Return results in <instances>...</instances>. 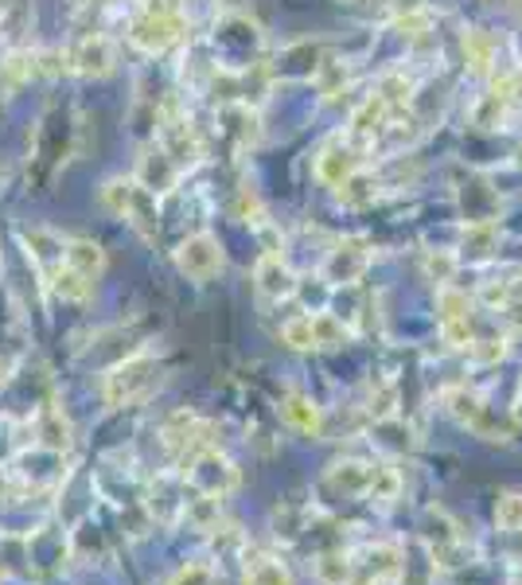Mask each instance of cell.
<instances>
[{"mask_svg": "<svg viewBox=\"0 0 522 585\" xmlns=\"http://www.w3.org/2000/svg\"><path fill=\"white\" fill-rule=\"evenodd\" d=\"M183 32H188V20H183L175 0H144L133 24H129V40L141 51H149V56L175 48L183 40Z\"/></svg>", "mask_w": 522, "mask_h": 585, "instance_id": "cell-1", "label": "cell"}, {"mask_svg": "<svg viewBox=\"0 0 522 585\" xmlns=\"http://www.w3.org/2000/svg\"><path fill=\"white\" fill-rule=\"evenodd\" d=\"M160 387V364L149 351H137V356L121 359L110 375L102 379V398L106 406H129L149 398Z\"/></svg>", "mask_w": 522, "mask_h": 585, "instance_id": "cell-2", "label": "cell"}, {"mask_svg": "<svg viewBox=\"0 0 522 585\" xmlns=\"http://www.w3.org/2000/svg\"><path fill=\"white\" fill-rule=\"evenodd\" d=\"M183 476H188V484L199 492V496H211V499H222L238 488L234 460L219 449H203L195 460H191V468H183Z\"/></svg>", "mask_w": 522, "mask_h": 585, "instance_id": "cell-3", "label": "cell"}, {"mask_svg": "<svg viewBox=\"0 0 522 585\" xmlns=\"http://www.w3.org/2000/svg\"><path fill=\"white\" fill-rule=\"evenodd\" d=\"M222 246L211 235H191L188 242H180L175 250V266L191 281H211L214 274H222Z\"/></svg>", "mask_w": 522, "mask_h": 585, "instance_id": "cell-4", "label": "cell"}, {"mask_svg": "<svg viewBox=\"0 0 522 585\" xmlns=\"http://www.w3.org/2000/svg\"><path fill=\"white\" fill-rule=\"evenodd\" d=\"M253 289L265 297V301H285L297 289V274L289 269V261L278 250H265L253 266Z\"/></svg>", "mask_w": 522, "mask_h": 585, "instance_id": "cell-5", "label": "cell"}, {"mask_svg": "<svg viewBox=\"0 0 522 585\" xmlns=\"http://www.w3.org/2000/svg\"><path fill=\"white\" fill-rule=\"evenodd\" d=\"M367 266H371V250H367V242L348 238V242H340L332 254H328L324 274H328V281H335V285H351L367 274Z\"/></svg>", "mask_w": 522, "mask_h": 585, "instance_id": "cell-6", "label": "cell"}, {"mask_svg": "<svg viewBox=\"0 0 522 585\" xmlns=\"http://www.w3.org/2000/svg\"><path fill=\"white\" fill-rule=\"evenodd\" d=\"M359 145L348 141V145H328L324 152L317 157V176L324 184H332V188H340L343 180H351V176L359 172V165H363V157H359Z\"/></svg>", "mask_w": 522, "mask_h": 585, "instance_id": "cell-7", "label": "cell"}, {"mask_svg": "<svg viewBox=\"0 0 522 585\" xmlns=\"http://www.w3.org/2000/svg\"><path fill=\"white\" fill-rule=\"evenodd\" d=\"M71 56V71L74 75H87V79H102V75L113 71V43L106 36H87Z\"/></svg>", "mask_w": 522, "mask_h": 585, "instance_id": "cell-8", "label": "cell"}, {"mask_svg": "<svg viewBox=\"0 0 522 585\" xmlns=\"http://www.w3.org/2000/svg\"><path fill=\"white\" fill-rule=\"evenodd\" d=\"M20 242L28 246V258L40 266L43 277H51L67 261V242L59 235H51V230H43V227L24 230V235H20Z\"/></svg>", "mask_w": 522, "mask_h": 585, "instance_id": "cell-9", "label": "cell"}, {"mask_svg": "<svg viewBox=\"0 0 522 585\" xmlns=\"http://www.w3.org/2000/svg\"><path fill=\"white\" fill-rule=\"evenodd\" d=\"M175 176H180V165H175L164 149H149L141 157V168H137V184H141L144 191H152V196L172 188Z\"/></svg>", "mask_w": 522, "mask_h": 585, "instance_id": "cell-10", "label": "cell"}, {"mask_svg": "<svg viewBox=\"0 0 522 585\" xmlns=\"http://www.w3.org/2000/svg\"><path fill=\"white\" fill-rule=\"evenodd\" d=\"M281 414H285L289 426L301 429V434H309V437L324 434V414H320V406L312 403L309 395H301V390H289L285 403H281Z\"/></svg>", "mask_w": 522, "mask_h": 585, "instance_id": "cell-11", "label": "cell"}, {"mask_svg": "<svg viewBox=\"0 0 522 585\" xmlns=\"http://www.w3.org/2000/svg\"><path fill=\"white\" fill-rule=\"evenodd\" d=\"M371 476H374V465H363V460H343V465L328 468V484L340 488L343 496H367Z\"/></svg>", "mask_w": 522, "mask_h": 585, "instance_id": "cell-12", "label": "cell"}, {"mask_svg": "<svg viewBox=\"0 0 522 585\" xmlns=\"http://www.w3.org/2000/svg\"><path fill=\"white\" fill-rule=\"evenodd\" d=\"M48 285H51V292H56L59 301H71V305L87 301L90 292H94V281H90L87 274H79V269H71L67 261L48 277Z\"/></svg>", "mask_w": 522, "mask_h": 585, "instance_id": "cell-13", "label": "cell"}, {"mask_svg": "<svg viewBox=\"0 0 522 585\" xmlns=\"http://www.w3.org/2000/svg\"><path fill=\"white\" fill-rule=\"evenodd\" d=\"M36 437H40L43 449L63 453L67 445H71V422H67V414L56 410V406H51V410H43L40 422H36Z\"/></svg>", "mask_w": 522, "mask_h": 585, "instance_id": "cell-14", "label": "cell"}, {"mask_svg": "<svg viewBox=\"0 0 522 585\" xmlns=\"http://www.w3.org/2000/svg\"><path fill=\"white\" fill-rule=\"evenodd\" d=\"M67 266L79 269V274H87L90 281H98L106 269V254L98 242H87V238H74V242H67Z\"/></svg>", "mask_w": 522, "mask_h": 585, "instance_id": "cell-15", "label": "cell"}, {"mask_svg": "<svg viewBox=\"0 0 522 585\" xmlns=\"http://www.w3.org/2000/svg\"><path fill=\"white\" fill-rule=\"evenodd\" d=\"M317 582L320 585H348L351 574H355V562H351V554L343 551H332V554H320L317 558Z\"/></svg>", "mask_w": 522, "mask_h": 585, "instance_id": "cell-16", "label": "cell"}, {"mask_svg": "<svg viewBox=\"0 0 522 585\" xmlns=\"http://www.w3.org/2000/svg\"><path fill=\"white\" fill-rule=\"evenodd\" d=\"M245 585H293V574L281 558H253L245 566Z\"/></svg>", "mask_w": 522, "mask_h": 585, "instance_id": "cell-17", "label": "cell"}, {"mask_svg": "<svg viewBox=\"0 0 522 585\" xmlns=\"http://www.w3.org/2000/svg\"><path fill=\"white\" fill-rule=\"evenodd\" d=\"M441 403H444V410H449L456 422H464V426H472L475 414L483 410V398L475 395V390H468V387H452V390H444Z\"/></svg>", "mask_w": 522, "mask_h": 585, "instance_id": "cell-18", "label": "cell"}, {"mask_svg": "<svg viewBox=\"0 0 522 585\" xmlns=\"http://www.w3.org/2000/svg\"><path fill=\"white\" fill-rule=\"evenodd\" d=\"M312 340H317V348H343L351 340V328L332 313H320V317H312Z\"/></svg>", "mask_w": 522, "mask_h": 585, "instance_id": "cell-19", "label": "cell"}, {"mask_svg": "<svg viewBox=\"0 0 522 585\" xmlns=\"http://www.w3.org/2000/svg\"><path fill=\"white\" fill-rule=\"evenodd\" d=\"M464 56L475 71H491V63H495V43H491L488 32L472 28V32H464Z\"/></svg>", "mask_w": 522, "mask_h": 585, "instance_id": "cell-20", "label": "cell"}, {"mask_svg": "<svg viewBox=\"0 0 522 585\" xmlns=\"http://www.w3.org/2000/svg\"><path fill=\"white\" fill-rule=\"evenodd\" d=\"M495 527L506 535H519L522 531V492H503L495 499Z\"/></svg>", "mask_w": 522, "mask_h": 585, "instance_id": "cell-21", "label": "cell"}, {"mask_svg": "<svg viewBox=\"0 0 522 585\" xmlns=\"http://www.w3.org/2000/svg\"><path fill=\"white\" fill-rule=\"evenodd\" d=\"M495 242H499V227L495 222H472V227L464 230V250L472 254V258H488L491 250H495Z\"/></svg>", "mask_w": 522, "mask_h": 585, "instance_id": "cell-22", "label": "cell"}, {"mask_svg": "<svg viewBox=\"0 0 522 585\" xmlns=\"http://www.w3.org/2000/svg\"><path fill=\"white\" fill-rule=\"evenodd\" d=\"M398 488H402L398 468H374L371 484H367V499L371 504H390V499H398Z\"/></svg>", "mask_w": 522, "mask_h": 585, "instance_id": "cell-23", "label": "cell"}, {"mask_svg": "<svg viewBox=\"0 0 522 585\" xmlns=\"http://www.w3.org/2000/svg\"><path fill=\"white\" fill-rule=\"evenodd\" d=\"M374 196H379V184L367 180V176H359V172L351 176V180L340 184V199H343L348 207H367Z\"/></svg>", "mask_w": 522, "mask_h": 585, "instance_id": "cell-24", "label": "cell"}, {"mask_svg": "<svg viewBox=\"0 0 522 585\" xmlns=\"http://www.w3.org/2000/svg\"><path fill=\"white\" fill-rule=\"evenodd\" d=\"M436 301H441V320H472V301H468V292L444 285Z\"/></svg>", "mask_w": 522, "mask_h": 585, "instance_id": "cell-25", "label": "cell"}, {"mask_svg": "<svg viewBox=\"0 0 522 585\" xmlns=\"http://www.w3.org/2000/svg\"><path fill=\"white\" fill-rule=\"evenodd\" d=\"M367 410H371L374 422L394 418V414H398V387H394V383H379V390L371 387V406H367Z\"/></svg>", "mask_w": 522, "mask_h": 585, "instance_id": "cell-26", "label": "cell"}, {"mask_svg": "<svg viewBox=\"0 0 522 585\" xmlns=\"http://www.w3.org/2000/svg\"><path fill=\"white\" fill-rule=\"evenodd\" d=\"M281 340H285L293 351H312L317 348V340H312V317H293L285 328H281Z\"/></svg>", "mask_w": 522, "mask_h": 585, "instance_id": "cell-27", "label": "cell"}, {"mask_svg": "<svg viewBox=\"0 0 522 585\" xmlns=\"http://www.w3.org/2000/svg\"><path fill=\"white\" fill-rule=\"evenodd\" d=\"M468 356H472L475 364H499V359L506 356V340H495V336H488V340H472Z\"/></svg>", "mask_w": 522, "mask_h": 585, "instance_id": "cell-28", "label": "cell"}, {"mask_svg": "<svg viewBox=\"0 0 522 585\" xmlns=\"http://www.w3.org/2000/svg\"><path fill=\"white\" fill-rule=\"evenodd\" d=\"M172 585H219V582H214V569L207 566V562H188V566L172 577Z\"/></svg>", "mask_w": 522, "mask_h": 585, "instance_id": "cell-29", "label": "cell"}, {"mask_svg": "<svg viewBox=\"0 0 522 585\" xmlns=\"http://www.w3.org/2000/svg\"><path fill=\"white\" fill-rule=\"evenodd\" d=\"M452 269H456V258H452V254H429L425 258V274L441 285L452 281Z\"/></svg>", "mask_w": 522, "mask_h": 585, "instance_id": "cell-30", "label": "cell"}, {"mask_svg": "<svg viewBox=\"0 0 522 585\" xmlns=\"http://www.w3.org/2000/svg\"><path fill=\"white\" fill-rule=\"evenodd\" d=\"M503 313L514 328H522V281H506V297H503Z\"/></svg>", "mask_w": 522, "mask_h": 585, "instance_id": "cell-31", "label": "cell"}, {"mask_svg": "<svg viewBox=\"0 0 522 585\" xmlns=\"http://www.w3.org/2000/svg\"><path fill=\"white\" fill-rule=\"evenodd\" d=\"M514 422L522 426V395H519V403H514Z\"/></svg>", "mask_w": 522, "mask_h": 585, "instance_id": "cell-32", "label": "cell"}, {"mask_svg": "<svg viewBox=\"0 0 522 585\" xmlns=\"http://www.w3.org/2000/svg\"><path fill=\"white\" fill-rule=\"evenodd\" d=\"M4 577H9V566H4V558H0V582H4Z\"/></svg>", "mask_w": 522, "mask_h": 585, "instance_id": "cell-33", "label": "cell"}, {"mask_svg": "<svg viewBox=\"0 0 522 585\" xmlns=\"http://www.w3.org/2000/svg\"><path fill=\"white\" fill-rule=\"evenodd\" d=\"M0 383H4V367H0Z\"/></svg>", "mask_w": 522, "mask_h": 585, "instance_id": "cell-34", "label": "cell"}, {"mask_svg": "<svg viewBox=\"0 0 522 585\" xmlns=\"http://www.w3.org/2000/svg\"><path fill=\"white\" fill-rule=\"evenodd\" d=\"M519 390H522V383H519Z\"/></svg>", "mask_w": 522, "mask_h": 585, "instance_id": "cell-35", "label": "cell"}]
</instances>
